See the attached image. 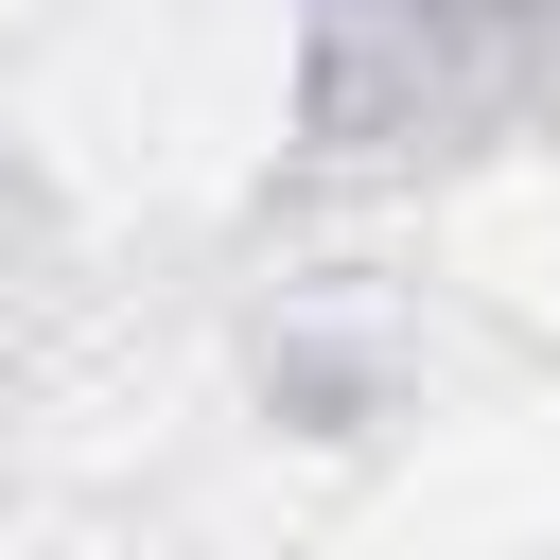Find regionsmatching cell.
<instances>
[{"mask_svg": "<svg viewBox=\"0 0 560 560\" xmlns=\"http://www.w3.org/2000/svg\"><path fill=\"white\" fill-rule=\"evenodd\" d=\"M542 70L560 35H525L508 0H298V140L332 158H455Z\"/></svg>", "mask_w": 560, "mask_h": 560, "instance_id": "6da1fadb", "label": "cell"}]
</instances>
